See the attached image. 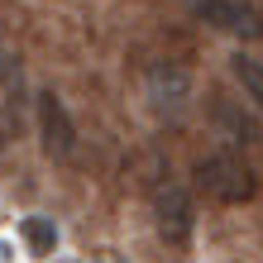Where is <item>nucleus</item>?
Instances as JSON below:
<instances>
[{
    "mask_svg": "<svg viewBox=\"0 0 263 263\" xmlns=\"http://www.w3.org/2000/svg\"><path fill=\"white\" fill-rule=\"evenodd\" d=\"M196 182H201V192L211 201H220V206H244V201H254V192H258L254 167L244 163V153H235V148L206 153V158L196 163Z\"/></svg>",
    "mask_w": 263,
    "mask_h": 263,
    "instance_id": "f257e3e1",
    "label": "nucleus"
},
{
    "mask_svg": "<svg viewBox=\"0 0 263 263\" xmlns=\"http://www.w3.org/2000/svg\"><path fill=\"white\" fill-rule=\"evenodd\" d=\"M34 115H39L43 153H48L53 163H72L77 158V125H72L63 96H58V91H39L34 96Z\"/></svg>",
    "mask_w": 263,
    "mask_h": 263,
    "instance_id": "f03ea898",
    "label": "nucleus"
},
{
    "mask_svg": "<svg viewBox=\"0 0 263 263\" xmlns=\"http://www.w3.org/2000/svg\"><path fill=\"white\" fill-rule=\"evenodd\" d=\"M153 225L167 244H192V230H196V206L182 182H158L153 187Z\"/></svg>",
    "mask_w": 263,
    "mask_h": 263,
    "instance_id": "7ed1b4c3",
    "label": "nucleus"
},
{
    "mask_svg": "<svg viewBox=\"0 0 263 263\" xmlns=\"http://www.w3.org/2000/svg\"><path fill=\"white\" fill-rule=\"evenodd\" d=\"M144 96L153 105V115H163V120H182L187 115V105H192V77L187 67H177V63H153L144 72Z\"/></svg>",
    "mask_w": 263,
    "mask_h": 263,
    "instance_id": "20e7f679",
    "label": "nucleus"
},
{
    "mask_svg": "<svg viewBox=\"0 0 263 263\" xmlns=\"http://www.w3.org/2000/svg\"><path fill=\"white\" fill-rule=\"evenodd\" d=\"M196 20H206L211 29L220 34H235V39H263V14L244 0H187Z\"/></svg>",
    "mask_w": 263,
    "mask_h": 263,
    "instance_id": "39448f33",
    "label": "nucleus"
},
{
    "mask_svg": "<svg viewBox=\"0 0 263 263\" xmlns=\"http://www.w3.org/2000/svg\"><path fill=\"white\" fill-rule=\"evenodd\" d=\"M211 115H215V125H220V134L230 139V144H258V120L249 110H239L235 101H220V96H215Z\"/></svg>",
    "mask_w": 263,
    "mask_h": 263,
    "instance_id": "423d86ee",
    "label": "nucleus"
},
{
    "mask_svg": "<svg viewBox=\"0 0 263 263\" xmlns=\"http://www.w3.org/2000/svg\"><path fill=\"white\" fill-rule=\"evenodd\" d=\"M230 72H235V82L244 86V101H254L258 110H263V58H254V53H235L230 58Z\"/></svg>",
    "mask_w": 263,
    "mask_h": 263,
    "instance_id": "0eeeda50",
    "label": "nucleus"
},
{
    "mask_svg": "<svg viewBox=\"0 0 263 263\" xmlns=\"http://www.w3.org/2000/svg\"><path fill=\"white\" fill-rule=\"evenodd\" d=\"M24 244L34 254H53V244H58V225L53 220H43V215H24Z\"/></svg>",
    "mask_w": 263,
    "mask_h": 263,
    "instance_id": "6e6552de",
    "label": "nucleus"
},
{
    "mask_svg": "<svg viewBox=\"0 0 263 263\" xmlns=\"http://www.w3.org/2000/svg\"><path fill=\"white\" fill-rule=\"evenodd\" d=\"M20 91H24V67H20V58L0 48V96L10 101V110H14V101H20Z\"/></svg>",
    "mask_w": 263,
    "mask_h": 263,
    "instance_id": "1a4fd4ad",
    "label": "nucleus"
}]
</instances>
